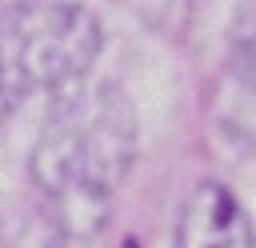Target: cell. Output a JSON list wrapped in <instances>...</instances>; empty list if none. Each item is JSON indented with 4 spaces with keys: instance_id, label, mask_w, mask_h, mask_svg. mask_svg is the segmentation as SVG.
<instances>
[{
    "instance_id": "cell-3",
    "label": "cell",
    "mask_w": 256,
    "mask_h": 248,
    "mask_svg": "<svg viewBox=\"0 0 256 248\" xmlns=\"http://www.w3.org/2000/svg\"><path fill=\"white\" fill-rule=\"evenodd\" d=\"M176 248H252V220L224 184H196L184 200Z\"/></svg>"
},
{
    "instance_id": "cell-2",
    "label": "cell",
    "mask_w": 256,
    "mask_h": 248,
    "mask_svg": "<svg viewBox=\"0 0 256 248\" xmlns=\"http://www.w3.org/2000/svg\"><path fill=\"white\" fill-rule=\"evenodd\" d=\"M100 20L84 4L32 0L0 8V116L36 92H60L96 64Z\"/></svg>"
},
{
    "instance_id": "cell-4",
    "label": "cell",
    "mask_w": 256,
    "mask_h": 248,
    "mask_svg": "<svg viewBox=\"0 0 256 248\" xmlns=\"http://www.w3.org/2000/svg\"><path fill=\"white\" fill-rule=\"evenodd\" d=\"M232 68L256 92V0H244L232 20Z\"/></svg>"
},
{
    "instance_id": "cell-1",
    "label": "cell",
    "mask_w": 256,
    "mask_h": 248,
    "mask_svg": "<svg viewBox=\"0 0 256 248\" xmlns=\"http://www.w3.org/2000/svg\"><path fill=\"white\" fill-rule=\"evenodd\" d=\"M56 104L32 148V180L72 232L104 224L116 188L136 160V112L112 84H68L52 92Z\"/></svg>"
},
{
    "instance_id": "cell-5",
    "label": "cell",
    "mask_w": 256,
    "mask_h": 248,
    "mask_svg": "<svg viewBox=\"0 0 256 248\" xmlns=\"http://www.w3.org/2000/svg\"><path fill=\"white\" fill-rule=\"evenodd\" d=\"M4 4H8V0H0V8H4Z\"/></svg>"
}]
</instances>
